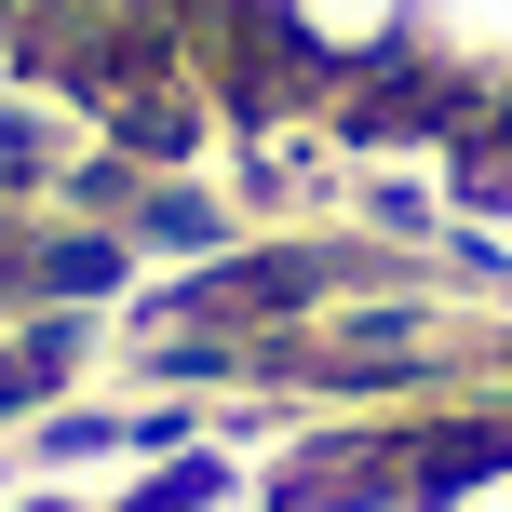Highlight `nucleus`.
<instances>
[{
  "label": "nucleus",
  "instance_id": "f03ea898",
  "mask_svg": "<svg viewBox=\"0 0 512 512\" xmlns=\"http://www.w3.org/2000/svg\"><path fill=\"white\" fill-rule=\"evenodd\" d=\"M283 27H297L310 54H337V68H378V54H405L418 0H283Z\"/></svg>",
  "mask_w": 512,
  "mask_h": 512
},
{
  "label": "nucleus",
  "instance_id": "7ed1b4c3",
  "mask_svg": "<svg viewBox=\"0 0 512 512\" xmlns=\"http://www.w3.org/2000/svg\"><path fill=\"white\" fill-rule=\"evenodd\" d=\"M418 512H512V445H472V472H445Z\"/></svg>",
  "mask_w": 512,
  "mask_h": 512
},
{
  "label": "nucleus",
  "instance_id": "f257e3e1",
  "mask_svg": "<svg viewBox=\"0 0 512 512\" xmlns=\"http://www.w3.org/2000/svg\"><path fill=\"white\" fill-rule=\"evenodd\" d=\"M405 54L459 95H512V0H418Z\"/></svg>",
  "mask_w": 512,
  "mask_h": 512
},
{
  "label": "nucleus",
  "instance_id": "20e7f679",
  "mask_svg": "<svg viewBox=\"0 0 512 512\" xmlns=\"http://www.w3.org/2000/svg\"><path fill=\"white\" fill-rule=\"evenodd\" d=\"M283 512H418V486H337V499H283Z\"/></svg>",
  "mask_w": 512,
  "mask_h": 512
}]
</instances>
